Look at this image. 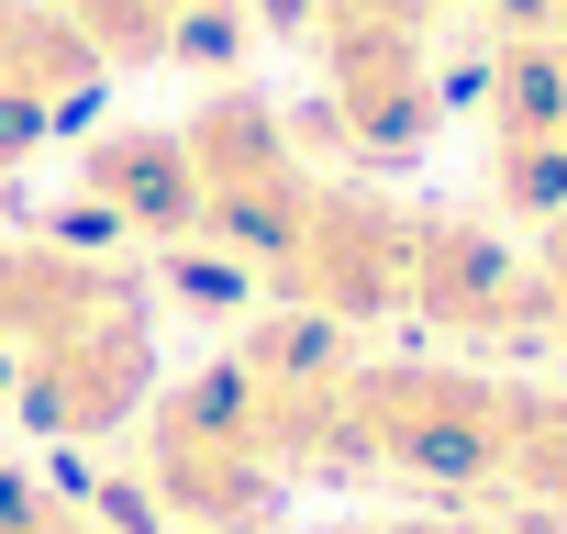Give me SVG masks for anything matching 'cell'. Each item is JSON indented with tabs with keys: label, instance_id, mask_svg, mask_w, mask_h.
I'll list each match as a JSON object with an SVG mask.
<instances>
[{
	"label": "cell",
	"instance_id": "1",
	"mask_svg": "<svg viewBox=\"0 0 567 534\" xmlns=\"http://www.w3.org/2000/svg\"><path fill=\"white\" fill-rule=\"evenodd\" d=\"M357 346L334 324L278 312L234 357L167 379L145 423V490L178 534H278L301 490H334V412Z\"/></svg>",
	"mask_w": 567,
	"mask_h": 534
},
{
	"label": "cell",
	"instance_id": "2",
	"mask_svg": "<svg viewBox=\"0 0 567 534\" xmlns=\"http://www.w3.org/2000/svg\"><path fill=\"white\" fill-rule=\"evenodd\" d=\"M334 490H401L434 512H567V390L501 379L478 357H357L334 412Z\"/></svg>",
	"mask_w": 567,
	"mask_h": 534
},
{
	"label": "cell",
	"instance_id": "3",
	"mask_svg": "<svg viewBox=\"0 0 567 534\" xmlns=\"http://www.w3.org/2000/svg\"><path fill=\"white\" fill-rule=\"evenodd\" d=\"M156 401V312L123 256L12 234L0 245V412L12 434L90 445Z\"/></svg>",
	"mask_w": 567,
	"mask_h": 534
},
{
	"label": "cell",
	"instance_id": "4",
	"mask_svg": "<svg viewBox=\"0 0 567 534\" xmlns=\"http://www.w3.org/2000/svg\"><path fill=\"white\" fill-rule=\"evenodd\" d=\"M467 12H501V0H267L278 34H301L323 112L357 156L401 167L445 134V34Z\"/></svg>",
	"mask_w": 567,
	"mask_h": 534
},
{
	"label": "cell",
	"instance_id": "5",
	"mask_svg": "<svg viewBox=\"0 0 567 534\" xmlns=\"http://www.w3.org/2000/svg\"><path fill=\"white\" fill-rule=\"evenodd\" d=\"M412 201H390L379 178H334L312 167L278 245L256 256V279L278 290V312L301 324H334V335H368V324H401L412 301Z\"/></svg>",
	"mask_w": 567,
	"mask_h": 534
},
{
	"label": "cell",
	"instance_id": "6",
	"mask_svg": "<svg viewBox=\"0 0 567 534\" xmlns=\"http://www.w3.org/2000/svg\"><path fill=\"white\" fill-rule=\"evenodd\" d=\"M401 324L456 335V346H545L556 301H545L534 245H512L501 223H467V212H423L412 223V301H401Z\"/></svg>",
	"mask_w": 567,
	"mask_h": 534
},
{
	"label": "cell",
	"instance_id": "7",
	"mask_svg": "<svg viewBox=\"0 0 567 534\" xmlns=\"http://www.w3.org/2000/svg\"><path fill=\"white\" fill-rule=\"evenodd\" d=\"M478 134H489V189L512 223L567 212V45L556 34H489L478 68Z\"/></svg>",
	"mask_w": 567,
	"mask_h": 534
},
{
	"label": "cell",
	"instance_id": "8",
	"mask_svg": "<svg viewBox=\"0 0 567 534\" xmlns=\"http://www.w3.org/2000/svg\"><path fill=\"white\" fill-rule=\"evenodd\" d=\"M79 189H90V212H101L123 245H200V178H189L178 123H167V134H156V123L101 134L90 167H79Z\"/></svg>",
	"mask_w": 567,
	"mask_h": 534
},
{
	"label": "cell",
	"instance_id": "9",
	"mask_svg": "<svg viewBox=\"0 0 567 534\" xmlns=\"http://www.w3.org/2000/svg\"><path fill=\"white\" fill-rule=\"evenodd\" d=\"M101 90H112V68L90 57V34L56 12V0H0V112H12L34 145L90 123Z\"/></svg>",
	"mask_w": 567,
	"mask_h": 534
},
{
	"label": "cell",
	"instance_id": "10",
	"mask_svg": "<svg viewBox=\"0 0 567 534\" xmlns=\"http://www.w3.org/2000/svg\"><path fill=\"white\" fill-rule=\"evenodd\" d=\"M56 12L90 34V57L123 79V68H167V57H200V34H223L234 0H56Z\"/></svg>",
	"mask_w": 567,
	"mask_h": 534
},
{
	"label": "cell",
	"instance_id": "11",
	"mask_svg": "<svg viewBox=\"0 0 567 534\" xmlns=\"http://www.w3.org/2000/svg\"><path fill=\"white\" fill-rule=\"evenodd\" d=\"M301 534H501L489 512H357V523H301Z\"/></svg>",
	"mask_w": 567,
	"mask_h": 534
},
{
	"label": "cell",
	"instance_id": "12",
	"mask_svg": "<svg viewBox=\"0 0 567 534\" xmlns=\"http://www.w3.org/2000/svg\"><path fill=\"white\" fill-rule=\"evenodd\" d=\"M489 34H556V45H567V0H501Z\"/></svg>",
	"mask_w": 567,
	"mask_h": 534
},
{
	"label": "cell",
	"instance_id": "13",
	"mask_svg": "<svg viewBox=\"0 0 567 534\" xmlns=\"http://www.w3.org/2000/svg\"><path fill=\"white\" fill-rule=\"evenodd\" d=\"M534 267H545V301H556V335H567V212L534 234Z\"/></svg>",
	"mask_w": 567,
	"mask_h": 534
},
{
	"label": "cell",
	"instance_id": "14",
	"mask_svg": "<svg viewBox=\"0 0 567 534\" xmlns=\"http://www.w3.org/2000/svg\"><path fill=\"white\" fill-rule=\"evenodd\" d=\"M23 156H34V134H23V123H12V112H0V178H12V167H23Z\"/></svg>",
	"mask_w": 567,
	"mask_h": 534
}]
</instances>
